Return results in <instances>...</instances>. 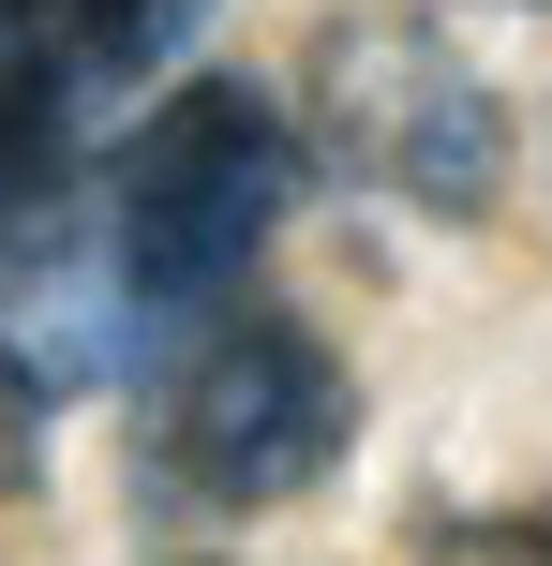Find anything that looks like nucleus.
<instances>
[{
    "label": "nucleus",
    "mask_w": 552,
    "mask_h": 566,
    "mask_svg": "<svg viewBox=\"0 0 552 566\" xmlns=\"http://www.w3.org/2000/svg\"><path fill=\"white\" fill-rule=\"evenodd\" d=\"M299 119L344 179L434 209V224H478L508 195V105L434 15H329L299 60Z\"/></svg>",
    "instance_id": "7ed1b4c3"
},
{
    "label": "nucleus",
    "mask_w": 552,
    "mask_h": 566,
    "mask_svg": "<svg viewBox=\"0 0 552 566\" xmlns=\"http://www.w3.org/2000/svg\"><path fill=\"white\" fill-rule=\"evenodd\" d=\"M538 537H552V507H538Z\"/></svg>",
    "instance_id": "0eeeda50"
},
{
    "label": "nucleus",
    "mask_w": 552,
    "mask_h": 566,
    "mask_svg": "<svg viewBox=\"0 0 552 566\" xmlns=\"http://www.w3.org/2000/svg\"><path fill=\"white\" fill-rule=\"evenodd\" d=\"M195 30L209 0H0V209L105 179L90 149L119 135V105H165Z\"/></svg>",
    "instance_id": "20e7f679"
},
{
    "label": "nucleus",
    "mask_w": 552,
    "mask_h": 566,
    "mask_svg": "<svg viewBox=\"0 0 552 566\" xmlns=\"http://www.w3.org/2000/svg\"><path fill=\"white\" fill-rule=\"evenodd\" d=\"M464 15H538V0H464Z\"/></svg>",
    "instance_id": "423d86ee"
},
{
    "label": "nucleus",
    "mask_w": 552,
    "mask_h": 566,
    "mask_svg": "<svg viewBox=\"0 0 552 566\" xmlns=\"http://www.w3.org/2000/svg\"><path fill=\"white\" fill-rule=\"evenodd\" d=\"M358 388L314 328L254 313V328H195L135 402V492L179 522H239V507H299L344 462Z\"/></svg>",
    "instance_id": "f257e3e1"
},
{
    "label": "nucleus",
    "mask_w": 552,
    "mask_h": 566,
    "mask_svg": "<svg viewBox=\"0 0 552 566\" xmlns=\"http://www.w3.org/2000/svg\"><path fill=\"white\" fill-rule=\"evenodd\" d=\"M284 195H299V135H284V105L239 90V75H179L165 105L105 149V224H119V254H135L149 313H165L179 343H195V313L269 254Z\"/></svg>",
    "instance_id": "f03ea898"
},
{
    "label": "nucleus",
    "mask_w": 552,
    "mask_h": 566,
    "mask_svg": "<svg viewBox=\"0 0 552 566\" xmlns=\"http://www.w3.org/2000/svg\"><path fill=\"white\" fill-rule=\"evenodd\" d=\"M179 328L149 313L135 254H119L105 224V179H75V195H30L0 209V402H90V388H135V373H165Z\"/></svg>",
    "instance_id": "39448f33"
}]
</instances>
